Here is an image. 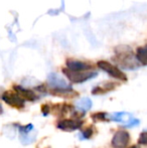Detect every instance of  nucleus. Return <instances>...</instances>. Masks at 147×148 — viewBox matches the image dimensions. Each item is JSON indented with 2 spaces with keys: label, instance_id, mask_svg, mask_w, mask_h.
I'll return each instance as SVG.
<instances>
[{
  "label": "nucleus",
  "instance_id": "obj_16",
  "mask_svg": "<svg viewBox=\"0 0 147 148\" xmlns=\"http://www.w3.org/2000/svg\"><path fill=\"white\" fill-rule=\"evenodd\" d=\"M138 143L142 145H147V132H143L140 134V137L138 139Z\"/></svg>",
  "mask_w": 147,
  "mask_h": 148
},
{
  "label": "nucleus",
  "instance_id": "obj_3",
  "mask_svg": "<svg viewBox=\"0 0 147 148\" xmlns=\"http://www.w3.org/2000/svg\"><path fill=\"white\" fill-rule=\"evenodd\" d=\"M97 66H98L101 70L106 72L108 75H110L111 77H113L114 79L123 81V82L127 81V76H126L120 69H118L116 66L110 64L109 62H106V60H99V62H97Z\"/></svg>",
  "mask_w": 147,
  "mask_h": 148
},
{
  "label": "nucleus",
  "instance_id": "obj_7",
  "mask_svg": "<svg viewBox=\"0 0 147 148\" xmlns=\"http://www.w3.org/2000/svg\"><path fill=\"white\" fill-rule=\"evenodd\" d=\"M49 84L53 89H69L72 88L69 85V83L59 77L57 74H51L49 76Z\"/></svg>",
  "mask_w": 147,
  "mask_h": 148
},
{
  "label": "nucleus",
  "instance_id": "obj_10",
  "mask_svg": "<svg viewBox=\"0 0 147 148\" xmlns=\"http://www.w3.org/2000/svg\"><path fill=\"white\" fill-rule=\"evenodd\" d=\"M51 94L53 96H57V97L62 98H68V99H71V98H76L78 97V93L75 92L72 88L69 89H51Z\"/></svg>",
  "mask_w": 147,
  "mask_h": 148
},
{
  "label": "nucleus",
  "instance_id": "obj_13",
  "mask_svg": "<svg viewBox=\"0 0 147 148\" xmlns=\"http://www.w3.org/2000/svg\"><path fill=\"white\" fill-rule=\"evenodd\" d=\"M106 87H102V86H98L96 88L93 89L92 94L94 95H102V94H105L106 92H109L111 90L115 89V85L113 83H108L107 85H105Z\"/></svg>",
  "mask_w": 147,
  "mask_h": 148
},
{
  "label": "nucleus",
  "instance_id": "obj_8",
  "mask_svg": "<svg viewBox=\"0 0 147 148\" xmlns=\"http://www.w3.org/2000/svg\"><path fill=\"white\" fill-rule=\"evenodd\" d=\"M13 90L22 98V99L26 100V101H30V102H34L37 100V96L36 94L34 93V91L31 90H28V89H25L21 86H18V85H14L13 86Z\"/></svg>",
  "mask_w": 147,
  "mask_h": 148
},
{
  "label": "nucleus",
  "instance_id": "obj_12",
  "mask_svg": "<svg viewBox=\"0 0 147 148\" xmlns=\"http://www.w3.org/2000/svg\"><path fill=\"white\" fill-rule=\"evenodd\" d=\"M77 108L79 109V111L81 112H86L88 110H90L92 108V101L88 98H84L81 101L78 102L77 104Z\"/></svg>",
  "mask_w": 147,
  "mask_h": 148
},
{
  "label": "nucleus",
  "instance_id": "obj_11",
  "mask_svg": "<svg viewBox=\"0 0 147 148\" xmlns=\"http://www.w3.org/2000/svg\"><path fill=\"white\" fill-rule=\"evenodd\" d=\"M136 59L139 62V64L147 66V47H138L136 51Z\"/></svg>",
  "mask_w": 147,
  "mask_h": 148
},
{
  "label": "nucleus",
  "instance_id": "obj_18",
  "mask_svg": "<svg viewBox=\"0 0 147 148\" xmlns=\"http://www.w3.org/2000/svg\"><path fill=\"white\" fill-rule=\"evenodd\" d=\"M1 113H2V106L0 105V114H1Z\"/></svg>",
  "mask_w": 147,
  "mask_h": 148
},
{
  "label": "nucleus",
  "instance_id": "obj_5",
  "mask_svg": "<svg viewBox=\"0 0 147 148\" xmlns=\"http://www.w3.org/2000/svg\"><path fill=\"white\" fill-rule=\"evenodd\" d=\"M130 141V135L123 130L117 131L112 138V146L114 148H125Z\"/></svg>",
  "mask_w": 147,
  "mask_h": 148
},
{
  "label": "nucleus",
  "instance_id": "obj_20",
  "mask_svg": "<svg viewBox=\"0 0 147 148\" xmlns=\"http://www.w3.org/2000/svg\"><path fill=\"white\" fill-rule=\"evenodd\" d=\"M145 47H147V45H145Z\"/></svg>",
  "mask_w": 147,
  "mask_h": 148
},
{
  "label": "nucleus",
  "instance_id": "obj_4",
  "mask_svg": "<svg viewBox=\"0 0 147 148\" xmlns=\"http://www.w3.org/2000/svg\"><path fill=\"white\" fill-rule=\"evenodd\" d=\"M2 100L7 105L11 106L16 109H22L24 107V101L15 91H6L2 95Z\"/></svg>",
  "mask_w": 147,
  "mask_h": 148
},
{
  "label": "nucleus",
  "instance_id": "obj_9",
  "mask_svg": "<svg viewBox=\"0 0 147 148\" xmlns=\"http://www.w3.org/2000/svg\"><path fill=\"white\" fill-rule=\"evenodd\" d=\"M66 64H67V68L72 71H90L92 69V66L90 64L72 59L67 60Z\"/></svg>",
  "mask_w": 147,
  "mask_h": 148
},
{
  "label": "nucleus",
  "instance_id": "obj_1",
  "mask_svg": "<svg viewBox=\"0 0 147 148\" xmlns=\"http://www.w3.org/2000/svg\"><path fill=\"white\" fill-rule=\"evenodd\" d=\"M115 53L118 62L123 68L134 70L139 66V62L136 59V56H134L131 47L127 45H120L115 49Z\"/></svg>",
  "mask_w": 147,
  "mask_h": 148
},
{
  "label": "nucleus",
  "instance_id": "obj_6",
  "mask_svg": "<svg viewBox=\"0 0 147 148\" xmlns=\"http://www.w3.org/2000/svg\"><path fill=\"white\" fill-rule=\"evenodd\" d=\"M83 122L79 119H63L57 123V128L64 131H75L80 129Z\"/></svg>",
  "mask_w": 147,
  "mask_h": 148
},
{
  "label": "nucleus",
  "instance_id": "obj_19",
  "mask_svg": "<svg viewBox=\"0 0 147 148\" xmlns=\"http://www.w3.org/2000/svg\"><path fill=\"white\" fill-rule=\"evenodd\" d=\"M130 148H137V146H136V145H133V146H131Z\"/></svg>",
  "mask_w": 147,
  "mask_h": 148
},
{
  "label": "nucleus",
  "instance_id": "obj_2",
  "mask_svg": "<svg viewBox=\"0 0 147 148\" xmlns=\"http://www.w3.org/2000/svg\"><path fill=\"white\" fill-rule=\"evenodd\" d=\"M63 73L72 83L75 84H80V83H84L88 80L95 78L97 76L96 72H92V71H72L69 70L68 68L63 69Z\"/></svg>",
  "mask_w": 147,
  "mask_h": 148
},
{
  "label": "nucleus",
  "instance_id": "obj_15",
  "mask_svg": "<svg viewBox=\"0 0 147 148\" xmlns=\"http://www.w3.org/2000/svg\"><path fill=\"white\" fill-rule=\"evenodd\" d=\"M94 131H95V129H94V127H93V126L85 129V130L81 133V139H89V138H91V137L93 136V134H94Z\"/></svg>",
  "mask_w": 147,
  "mask_h": 148
},
{
  "label": "nucleus",
  "instance_id": "obj_14",
  "mask_svg": "<svg viewBox=\"0 0 147 148\" xmlns=\"http://www.w3.org/2000/svg\"><path fill=\"white\" fill-rule=\"evenodd\" d=\"M92 119L94 121H108L109 114L104 113V112H98V113L92 114Z\"/></svg>",
  "mask_w": 147,
  "mask_h": 148
},
{
  "label": "nucleus",
  "instance_id": "obj_17",
  "mask_svg": "<svg viewBox=\"0 0 147 148\" xmlns=\"http://www.w3.org/2000/svg\"><path fill=\"white\" fill-rule=\"evenodd\" d=\"M41 112L43 113V115H47V114L51 112V106L47 105V104L43 105L42 107H41Z\"/></svg>",
  "mask_w": 147,
  "mask_h": 148
}]
</instances>
